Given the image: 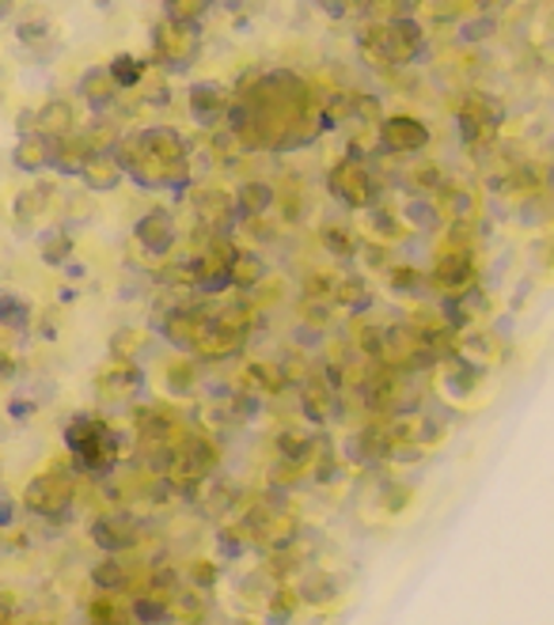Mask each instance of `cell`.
I'll use <instances>...</instances> for the list:
<instances>
[{"label": "cell", "instance_id": "obj_1", "mask_svg": "<svg viewBox=\"0 0 554 625\" xmlns=\"http://www.w3.org/2000/svg\"><path fill=\"white\" fill-rule=\"evenodd\" d=\"M224 129L247 152H300L327 133L323 99L297 68H255L236 84Z\"/></svg>", "mask_w": 554, "mask_h": 625}, {"label": "cell", "instance_id": "obj_2", "mask_svg": "<svg viewBox=\"0 0 554 625\" xmlns=\"http://www.w3.org/2000/svg\"><path fill=\"white\" fill-rule=\"evenodd\" d=\"M62 444L73 459L76 471L88 477H107L118 471V463L129 455V440L118 432V424H110L99 413H73L62 429Z\"/></svg>", "mask_w": 554, "mask_h": 625}, {"label": "cell", "instance_id": "obj_3", "mask_svg": "<svg viewBox=\"0 0 554 625\" xmlns=\"http://www.w3.org/2000/svg\"><path fill=\"white\" fill-rule=\"evenodd\" d=\"M118 160L126 168V179L134 182L137 190H149V194H187L194 186V163H175L163 160L160 152H152L145 144L141 129H126L115 144Z\"/></svg>", "mask_w": 554, "mask_h": 625}, {"label": "cell", "instance_id": "obj_4", "mask_svg": "<svg viewBox=\"0 0 554 625\" xmlns=\"http://www.w3.org/2000/svg\"><path fill=\"white\" fill-rule=\"evenodd\" d=\"M358 50L376 68H406L426 50V28L422 20H395V23H365L358 34Z\"/></svg>", "mask_w": 554, "mask_h": 625}, {"label": "cell", "instance_id": "obj_5", "mask_svg": "<svg viewBox=\"0 0 554 625\" xmlns=\"http://www.w3.org/2000/svg\"><path fill=\"white\" fill-rule=\"evenodd\" d=\"M327 194L345 213H365V208L384 202V179L376 175L372 160L361 149H345L339 160L327 168Z\"/></svg>", "mask_w": 554, "mask_h": 625}, {"label": "cell", "instance_id": "obj_6", "mask_svg": "<svg viewBox=\"0 0 554 625\" xmlns=\"http://www.w3.org/2000/svg\"><path fill=\"white\" fill-rule=\"evenodd\" d=\"M236 516L247 519L251 546H255L258 553H266V558H285V553H292L297 538L305 535V519H300L297 511L274 505V500L266 497H251Z\"/></svg>", "mask_w": 554, "mask_h": 625}, {"label": "cell", "instance_id": "obj_7", "mask_svg": "<svg viewBox=\"0 0 554 625\" xmlns=\"http://www.w3.org/2000/svg\"><path fill=\"white\" fill-rule=\"evenodd\" d=\"M76 497H81L76 474L65 463H46L39 474L28 477V485L20 493V505L28 516H39L46 524H62V519L73 516Z\"/></svg>", "mask_w": 554, "mask_h": 625}, {"label": "cell", "instance_id": "obj_8", "mask_svg": "<svg viewBox=\"0 0 554 625\" xmlns=\"http://www.w3.org/2000/svg\"><path fill=\"white\" fill-rule=\"evenodd\" d=\"M216 471H221V444L210 432H187V440L171 451L168 466H163V482H168V489L198 497Z\"/></svg>", "mask_w": 554, "mask_h": 625}, {"label": "cell", "instance_id": "obj_9", "mask_svg": "<svg viewBox=\"0 0 554 625\" xmlns=\"http://www.w3.org/2000/svg\"><path fill=\"white\" fill-rule=\"evenodd\" d=\"M205 50V31L202 23H179V20H156L152 28V57L160 61L168 73H187L198 65Z\"/></svg>", "mask_w": 554, "mask_h": 625}, {"label": "cell", "instance_id": "obj_10", "mask_svg": "<svg viewBox=\"0 0 554 625\" xmlns=\"http://www.w3.org/2000/svg\"><path fill=\"white\" fill-rule=\"evenodd\" d=\"M210 326H213V308L205 303V297H190V300H179L160 311L156 334H160L175 353H194V345L202 342V334Z\"/></svg>", "mask_w": 554, "mask_h": 625}, {"label": "cell", "instance_id": "obj_11", "mask_svg": "<svg viewBox=\"0 0 554 625\" xmlns=\"http://www.w3.org/2000/svg\"><path fill=\"white\" fill-rule=\"evenodd\" d=\"M433 292L440 297H460V292L475 289L479 281V262H475V243H460V239H448V247L437 250L433 266L426 269Z\"/></svg>", "mask_w": 554, "mask_h": 625}, {"label": "cell", "instance_id": "obj_12", "mask_svg": "<svg viewBox=\"0 0 554 625\" xmlns=\"http://www.w3.org/2000/svg\"><path fill=\"white\" fill-rule=\"evenodd\" d=\"M179 239H183V228H179V216L171 213L168 205L145 208L134 220V247L141 250L149 262H168L179 250Z\"/></svg>", "mask_w": 554, "mask_h": 625}, {"label": "cell", "instance_id": "obj_13", "mask_svg": "<svg viewBox=\"0 0 554 625\" xmlns=\"http://www.w3.org/2000/svg\"><path fill=\"white\" fill-rule=\"evenodd\" d=\"M187 208L194 213L198 228H210L216 236H232L239 224L236 194L228 186H216V182H194L187 190Z\"/></svg>", "mask_w": 554, "mask_h": 625}, {"label": "cell", "instance_id": "obj_14", "mask_svg": "<svg viewBox=\"0 0 554 625\" xmlns=\"http://www.w3.org/2000/svg\"><path fill=\"white\" fill-rule=\"evenodd\" d=\"M141 535H145V524L137 519V511L129 508H103L88 524V538L95 550L115 553V558L134 553L137 546H141Z\"/></svg>", "mask_w": 554, "mask_h": 625}, {"label": "cell", "instance_id": "obj_15", "mask_svg": "<svg viewBox=\"0 0 554 625\" xmlns=\"http://www.w3.org/2000/svg\"><path fill=\"white\" fill-rule=\"evenodd\" d=\"M433 141V129L418 115H384L376 126V149L395 160H411L422 155Z\"/></svg>", "mask_w": 554, "mask_h": 625}, {"label": "cell", "instance_id": "obj_16", "mask_svg": "<svg viewBox=\"0 0 554 625\" xmlns=\"http://www.w3.org/2000/svg\"><path fill=\"white\" fill-rule=\"evenodd\" d=\"M95 395L99 402H110V406H126V402H137L149 387V371L141 368L137 360H107L92 379Z\"/></svg>", "mask_w": 554, "mask_h": 625}, {"label": "cell", "instance_id": "obj_17", "mask_svg": "<svg viewBox=\"0 0 554 625\" xmlns=\"http://www.w3.org/2000/svg\"><path fill=\"white\" fill-rule=\"evenodd\" d=\"M232 99H236V91H232L228 84L194 80L187 88V115L198 129H210V133H216V129H224V121H228Z\"/></svg>", "mask_w": 554, "mask_h": 625}, {"label": "cell", "instance_id": "obj_18", "mask_svg": "<svg viewBox=\"0 0 554 625\" xmlns=\"http://www.w3.org/2000/svg\"><path fill=\"white\" fill-rule=\"evenodd\" d=\"M62 208H65V194L57 190V182L34 179L23 190H15L12 220H15V228H20V231H31V228H39L42 220H50L54 213H62Z\"/></svg>", "mask_w": 554, "mask_h": 625}, {"label": "cell", "instance_id": "obj_19", "mask_svg": "<svg viewBox=\"0 0 554 625\" xmlns=\"http://www.w3.org/2000/svg\"><path fill=\"white\" fill-rule=\"evenodd\" d=\"M456 126H460V137H464L467 149H487L501 129V107L490 99V95L471 91L460 103V110H456Z\"/></svg>", "mask_w": 554, "mask_h": 625}, {"label": "cell", "instance_id": "obj_20", "mask_svg": "<svg viewBox=\"0 0 554 625\" xmlns=\"http://www.w3.org/2000/svg\"><path fill=\"white\" fill-rule=\"evenodd\" d=\"M342 402H345V395L331 384V379L323 376V371H319V376H308L305 384L297 387V413H300V421L316 424V429H327V424L339 417Z\"/></svg>", "mask_w": 554, "mask_h": 625}, {"label": "cell", "instance_id": "obj_21", "mask_svg": "<svg viewBox=\"0 0 554 625\" xmlns=\"http://www.w3.org/2000/svg\"><path fill=\"white\" fill-rule=\"evenodd\" d=\"M274 448H277V459L289 466H300V471L311 474V466H316V459L323 455V437H319L316 424H300V421H289L281 432L274 437Z\"/></svg>", "mask_w": 554, "mask_h": 625}, {"label": "cell", "instance_id": "obj_22", "mask_svg": "<svg viewBox=\"0 0 554 625\" xmlns=\"http://www.w3.org/2000/svg\"><path fill=\"white\" fill-rule=\"evenodd\" d=\"M160 387L171 402H187V398H198L205 387V364L190 353H179L160 368Z\"/></svg>", "mask_w": 554, "mask_h": 625}, {"label": "cell", "instance_id": "obj_23", "mask_svg": "<svg viewBox=\"0 0 554 625\" xmlns=\"http://www.w3.org/2000/svg\"><path fill=\"white\" fill-rule=\"evenodd\" d=\"M54 155H57V141L46 137L42 129H31V133L15 137V149H12V168L28 179H42L54 171Z\"/></svg>", "mask_w": 554, "mask_h": 625}, {"label": "cell", "instance_id": "obj_24", "mask_svg": "<svg viewBox=\"0 0 554 625\" xmlns=\"http://www.w3.org/2000/svg\"><path fill=\"white\" fill-rule=\"evenodd\" d=\"M247 342H251L247 330H232V326H224V323H216V319H213V326L205 330L202 342L194 345V353H190V357H198L202 364H228V360L244 357Z\"/></svg>", "mask_w": 554, "mask_h": 625}, {"label": "cell", "instance_id": "obj_25", "mask_svg": "<svg viewBox=\"0 0 554 625\" xmlns=\"http://www.w3.org/2000/svg\"><path fill=\"white\" fill-rule=\"evenodd\" d=\"M76 99H81L92 115H110V110L118 107V99H122V88L115 84L107 65H88L81 73V80H76Z\"/></svg>", "mask_w": 554, "mask_h": 625}, {"label": "cell", "instance_id": "obj_26", "mask_svg": "<svg viewBox=\"0 0 554 625\" xmlns=\"http://www.w3.org/2000/svg\"><path fill=\"white\" fill-rule=\"evenodd\" d=\"M274 277L270 262H266L263 250L255 247H232L228 255V281H232V292H239V297H251V292L258 289V284H266Z\"/></svg>", "mask_w": 554, "mask_h": 625}, {"label": "cell", "instance_id": "obj_27", "mask_svg": "<svg viewBox=\"0 0 554 625\" xmlns=\"http://www.w3.org/2000/svg\"><path fill=\"white\" fill-rule=\"evenodd\" d=\"M232 194H236L239 224L270 220L277 213V186L266 179H239L236 186H232Z\"/></svg>", "mask_w": 554, "mask_h": 625}, {"label": "cell", "instance_id": "obj_28", "mask_svg": "<svg viewBox=\"0 0 554 625\" xmlns=\"http://www.w3.org/2000/svg\"><path fill=\"white\" fill-rule=\"evenodd\" d=\"M81 190L84 194H95V197H103V194H115L126 179V168H122V160H118V152L115 149H107V152H95L92 160H88V168L81 171Z\"/></svg>", "mask_w": 554, "mask_h": 625}, {"label": "cell", "instance_id": "obj_29", "mask_svg": "<svg viewBox=\"0 0 554 625\" xmlns=\"http://www.w3.org/2000/svg\"><path fill=\"white\" fill-rule=\"evenodd\" d=\"M34 129H42L54 141H65V137L81 133V121H76V107L73 99H46L42 107H34Z\"/></svg>", "mask_w": 554, "mask_h": 625}, {"label": "cell", "instance_id": "obj_30", "mask_svg": "<svg viewBox=\"0 0 554 625\" xmlns=\"http://www.w3.org/2000/svg\"><path fill=\"white\" fill-rule=\"evenodd\" d=\"M372 303H376V292H372L369 284V273H339V281H334V308L350 311L353 319L358 315H369Z\"/></svg>", "mask_w": 554, "mask_h": 625}, {"label": "cell", "instance_id": "obj_31", "mask_svg": "<svg viewBox=\"0 0 554 625\" xmlns=\"http://www.w3.org/2000/svg\"><path fill=\"white\" fill-rule=\"evenodd\" d=\"M84 614H88V625H141L134 614V599L118 592H95Z\"/></svg>", "mask_w": 554, "mask_h": 625}, {"label": "cell", "instance_id": "obj_32", "mask_svg": "<svg viewBox=\"0 0 554 625\" xmlns=\"http://www.w3.org/2000/svg\"><path fill=\"white\" fill-rule=\"evenodd\" d=\"M319 247H323V255H331V262L350 266L358 262L361 255V231L342 220H327L323 228H319Z\"/></svg>", "mask_w": 554, "mask_h": 625}, {"label": "cell", "instance_id": "obj_33", "mask_svg": "<svg viewBox=\"0 0 554 625\" xmlns=\"http://www.w3.org/2000/svg\"><path fill=\"white\" fill-rule=\"evenodd\" d=\"M369 497L376 516H403L414 500V489L411 482H399V477H380V482L369 485Z\"/></svg>", "mask_w": 554, "mask_h": 625}, {"label": "cell", "instance_id": "obj_34", "mask_svg": "<svg viewBox=\"0 0 554 625\" xmlns=\"http://www.w3.org/2000/svg\"><path fill=\"white\" fill-rule=\"evenodd\" d=\"M292 584H297L300 599H305V606H311V611H327L334 603V595H339L334 572L323 569H300V580H292Z\"/></svg>", "mask_w": 554, "mask_h": 625}, {"label": "cell", "instance_id": "obj_35", "mask_svg": "<svg viewBox=\"0 0 554 625\" xmlns=\"http://www.w3.org/2000/svg\"><path fill=\"white\" fill-rule=\"evenodd\" d=\"M95 155L92 141L81 133L65 137V141H57V155H54V175L57 179H81V171L88 168V160Z\"/></svg>", "mask_w": 554, "mask_h": 625}, {"label": "cell", "instance_id": "obj_36", "mask_svg": "<svg viewBox=\"0 0 554 625\" xmlns=\"http://www.w3.org/2000/svg\"><path fill=\"white\" fill-rule=\"evenodd\" d=\"M384 284L395 300H422L426 297L429 284V273H422L418 266H406V262H392L384 269Z\"/></svg>", "mask_w": 554, "mask_h": 625}, {"label": "cell", "instance_id": "obj_37", "mask_svg": "<svg viewBox=\"0 0 554 625\" xmlns=\"http://www.w3.org/2000/svg\"><path fill=\"white\" fill-rule=\"evenodd\" d=\"M73 255H76V236L65 224H50L39 236V262L46 269H65Z\"/></svg>", "mask_w": 554, "mask_h": 625}, {"label": "cell", "instance_id": "obj_38", "mask_svg": "<svg viewBox=\"0 0 554 625\" xmlns=\"http://www.w3.org/2000/svg\"><path fill=\"white\" fill-rule=\"evenodd\" d=\"M110 360H141V353L149 349V330L145 326H122L110 334L107 342Z\"/></svg>", "mask_w": 554, "mask_h": 625}, {"label": "cell", "instance_id": "obj_39", "mask_svg": "<svg viewBox=\"0 0 554 625\" xmlns=\"http://www.w3.org/2000/svg\"><path fill=\"white\" fill-rule=\"evenodd\" d=\"M418 4H422V0H361V20H365V23L411 20Z\"/></svg>", "mask_w": 554, "mask_h": 625}, {"label": "cell", "instance_id": "obj_40", "mask_svg": "<svg viewBox=\"0 0 554 625\" xmlns=\"http://www.w3.org/2000/svg\"><path fill=\"white\" fill-rule=\"evenodd\" d=\"M110 76H115V84L126 91H137L145 84V76H149V61H141V57H134V54H115L110 57Z\"/></svg>", "mask_w": 554, "mask_h": 625}, {"label": "cell", "instance_id": "obj_41", "mask_svg": "<svg viewBox=\"0 0 554 625\" xmlns=\"http://www.w3.org/2000/svg\"><path fill=\"white\" fill-rule=\"evenodd\" d=\"M31 300L20 292H0V330H28L31 326Z\"/></svg>", "mask_w": 554, "mask_h": 625}, {"label": "cell", "instance_id": "obj_42", "mask_svg": "<svg viewBox=\"0 0 554 625\" xmlns=\"http://www.w3.org/2000/svg\"><path fill=\"white\" fill-rule=\"evenodd\" d=\"M163 4V15L168 20H179V23H202L205 15L213 12L216 0H160Z\"/></svg>", "mask_w": 554, "mask_h": 625}, {"label": "cell", "instance_id": "obj_43", "mask_svg": "<svg viewBox=\"0 0 554 625\" xmlns=\"http://www.w3.org/2000/svg\"><path fill=\"white\" fill-rule=\"evenodd\" d=\"M187 576H190V588H198V592H213L216 584H221V569H216V561H190L187 565Z\"/></svg>", "mask_w": 554, "mask_h": 625}, {"label": "cell", "instance_id": "obj_44", "mask_svg": "<svg viewBox=\"0 0 554 625\" xmlns=\"http://www.w3.org/2000/svg\"><path fill=\"white\" fill-rule=\"evenodd\" d=\"M316 4V12H323L327 20L334 23H345L353 20V15H361V0H311Z\"/></svg>", "mask_w": 554, "mask_h": 625}, {"label": "cell", "instance_id": "obj_45", "mask_svg": "<svg viewBox=\"0 0 554 625\" xmlns=\"http://www.w3.org/2000/svg\"><path fill=\"white\" fill-rule=\"evenodd\" d=\"M15 39L20 42H42V39H50V23L46 20H23L20 28H15Z\"/></svg>", "mask_w": 554, "mask_h": 625}, {"label": "cell", "instance_id": "obj_46", "mask_svg": "<svg viewBox=\"0 0 554 625\" xmlns=\"http://www.w3.org/2000/svg\"><path fill=\"white\" fill-rule=\"evenodd\" d=\"M20 622V599L8 588H0V625H15Z\"/></svg>", "mask_w": 554, "mask_h": 625}, {"label": "cell", "instance_id": "obj_47", "mask_svg": "<svg viewBox=\"0 0 554 625\" xmlns=\"http://www.w3.org/2000/svg\"><path fill=\"white\" fill-rule=\"evenodd\" d=\"M422 4L429 8V15L433 20H456V15H460V0H422Z\"/></svg>", "mask_w": 554, "mask_h": 625}, {"label": "cell", "instance_id": "obj_48", "mask_svg": "<svg viewBox=\"0 0 554 625\" xmlns=\"http://www.w3.org/2000/svg\"><path fill=\"white\" fill-rule=\"evenodd\" d=\"M15 12H20V0H0V23H8Z\"/></svg>", "mask_w": 554, "mask_h": 625}, {"label": "cell", "instance_id": "obj_49", "mask_svg": "<svg viewBox=\"0 0 554 625\" xmlns=\"http://www.w3.org/2000/svg\"><path fill=\"white\" fill-rule=\"evenodd\" d=\"M232 625H266V622H258V618H251V614H239V618H236V622H232Z\"/></svg>", "mask_w": 554, "mask_h": 625}]
</instances>
